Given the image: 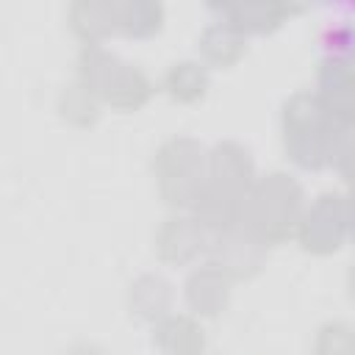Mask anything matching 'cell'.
I'll use <instances>...</instances> for the list:
<instances>
[{
    "instance_id": "obj_1",
    "label": "cell",
    "mask_w": 355,
    "mask_h": 355,
    "mask_svg": "<svg viewBox=\"0 0 355 355\" xmlns=\"http://www.w3.org/2000/svg\"><path fill=\"white\" fill-rule=\"evenodd\" d=\"M302 214H305L302 186L283 172H272L258 178L252 191L247 194L241 227H247L255 239L272 247V244H283L300 227Z\"/></svg>"
},
{
    "instance_id": "obj_2",
    "label": "cell",
    "mask_w": 355,
    "mask_h": 355,
    "mask_svg": "<svg viewBox=\"0 0 355 355\" xmlns=\"http://www.w3.org/2000/svg\"><path fill=\"white\" fill-rule=\"evenodd\" d=\"M341 128L324 114L316 92H297L283 105V144L288 158L302 169L330 164V150Z\"/></svg>"
},
{
    "instance_id": "obj_3",
    "label": "cell",
    "mask_w": 355,
    "mask_h": 355,
    "mask_svg": "<svg viewBox=\"0 0 355 355\" xmlns=\"http://www.w3.org/2000/svg\"><path fill=\"white\" fill-rule=\"evenodd\" d=\"M78 80L119 111H136L153 94V83L139 67L116 58L100 44H86L80 50Z\"/></svg>"
},
{
    "instance_id": "obj_4",
    "label": "cell",
    "mask_w": 355,
    "mask_h": 355,
    "mask_svg": "<svg viewBox=\"0 0 355 355\" xmlns=\"http://www.w3.org/2000/svg\"><path fill=\"white\" fill-rule=\"evenodd\" d=\"M153 166L164 202L172 208H194L208 178V150L197 139L172 136L158 147Z\"/></svg>"
},
{
    "instance_id": "obj_5",
    "label": "cell",
    "mask_w": 355,
    "mask_h": 355,
    "mask_svg": "<svg viewBox=\"0 0 355 355\" xmlns=\"http://www.w3.org/2000/svg\"><path fill=\"white\" fill-rule=\"evenodd\" d=\"M347 236V208L344 197L338 194H322L313 200V205L302 214L297 239L305 252L313 255H330L341 247Z\"/></svg>"
},
{
    "instance_id": "obj_6",
    "label": "cell",
    "mask_w": 355,
    "mask_h": 355,
    "mask_svg": "<svg viewBox=\"0 0 355 355\" xmlns=\"http://www.w3.org/2000/svg\"><path fill=\"white\" fill-rule=\"evenodd\" d=\"M208 255L211 263L219 266L230 280H250L266 263V244L239 225L222 233H211Z\"/></svg>"
},
{
    "instance_id": "obj_7",
    "label": "cell",
    "mask_w": 355,
    "mask_h": 355,
    "mask_svg": "<svg viewBox=\"0 0 355 355\" xmlns=\"http://www.w3.org/2000/svg\"><path fill=\"white\" fill-rule=\"evenodd\" d=\"M255 164L247 147L239 141H219L208 150V178L205 186L233 197V200H247V194L255 186Z\"/></svg>"
},
{
    "instance_id": "obj_8",
    "label": "cell",
    "mask_w": 355,
    "mask_h": 355,
    "mask_svg": "<svg viewBox=\"0 0 355 355\" xmlns=\"http://www.w3.org/2000/svg\"><path fill=\"white\" fill-rule=\"evenodd\" d=\"M324 114L347 130H355V80L344 69L338 55H327L319 67V92Z\"/></svg>"
},
{
    "instance_id": "obj_9",
    "label": "cell",
    "mask_w": 355,
    "mask_h": 355,
    "mask_svg": "<svg viewBox=\"0 0 355 355\" xmlns=\"http://www.w3.org/2000/svg\"><path fill=\"white\" fill-rule=\"evenodd\" d=\"M208 230L194 216H169L155 233V252L164 263H189L208 250Z\"/></svg>"
},
{
    "instance_id": "obj_10",
    "label": "cell",
    "mask_w": 355,
    "mask_h": 355,
    "mask_svg": "<svg viewBox=\"0 0 355 355\" xmlns=\"http://www.w3.org/2000/svg\"><path fill=\"white\" fill-rule=\"evenodd\" d=\"M230 300V277L214 266L205 263L200 269H194L186 280V302L191 311H197L200 316H216L227 308Z\"/></svg>"
},
{
    "instance_id": "obj_11",
    "label": "cell",
    "mask_w": 355,
    "mask_h": 355,
    "mask_svg": "<svg viewBox=\"0 0 355 355\" xmlns=\"http://www.w3.org/2000/svg\"><path fill=\"white\" fill-rule=\"evenodd\" d=\"M214 11L222 14L225 22H230L233 28H239L244 36L247 33H272L275 28L283 25V19L297 11L294 6L286 3H222V6H211Z\"/></svg>"
},
{
    "instance_id": "obj_12",
    "label": "cell",
    "mask_w": 355,
    "mask_h": 355,
    "mask_svg": "<svg viewBox=\"0 0 355 355\" xmlns=\"http://www.w3.org/2000/svg\"><path fill=\"white\" fill-rule=\"evenodd\" d=\"M128 308L139 322H161L172 308V286L161 275H139L128 291Z\"/></svg>"
},
{
    "instance_id": "obj_13",
    "label": "cell",
    "mask_w": 355,
    "mask_h": 355,
    "mask_svg": "<svg viewBox=\"0 0 355 355\" xmlns=\"http://www.w3.org/2000/svg\"><path fill=\"white\" fill-rule=\"evenodd\" d=\"M69 25L86 42L97 44L100 39L111 36L119 25V3L111 0H78L69 6Z\"/></svg>"
},
{
    "instance_id": "obj_14",
    "label": "cell",
    "mask_w": 355,
    "mask_h": 355,
    "mask_svg": "<svg viewBox=\"0 0 355 355\" xmlns=\"http://www.w3.org/2000/svg\"><path fill=\"white\" fill-rule=\"evenodd\" d=\"M153 341L164 355H202L205 349V333L191 316H175L169 313L155 324Z\"/></svg>"
},
{
    "instance_id": "obj_15",
    "label": "cell",
    "mask_w": 355,
    "mask_h": 355,
    "mask_svg": "<svg viewBox=\"0 0 355 355\" xmlns=\"http://www.w3.org/2000/svg\"><path fill=\"white\" fill-rule=\"evenodd\" d=\"M244 50H247V36L239 28H233L230 22H225V19L211 22L200 36L202 58L208 64H214V67H222V69L233 67L244 55Z\"/></svg>"
},
{
    "instance_id": "obj_16",
    "label": "cell",
    "mask_w": 355,
    "mask_h": 355,
    "mask_svg": "<svg viewBox=\"0 0 355 355\" xmlns=\"http://www.w3.org/2000/svg\"><path fill=\"white\" fill-rule=\"evenodd\" d=\"M164 86L172 100L178 103H197L208 92V72L197 61H178L169 67Z\"/></svg>"
},
{
    "instance_id": "obj_17",
    "label": "cell",
    "mask_w": 355,
    "mask_h": 355,
    "mask_svg": "<svg viewBox=\"0 0 355 355\" xmlns=\"http://www.w3.org/2000/svg\"><path fill=\"white\" fill-rule=\"evenodd\" d=\"M164 19V8L158 3H144V0H128L119 3V25L116 31L130 36V39H147L158 33Z\"/></svg>"
},
{
    "instance_id": "obj_18",
    "label": "cell",
    "mask_w": 355,
    "mask_h": 355,
    "mask_svg": "<svg viewBox=\"0 0 355 355\" xmlns=\"http://www.w3.org/2000/svg\"><path fill=\"white\" fill-rule=\"evenodd\" d=\"M58 111L67 122L78 125V128H89L97 119V94L89 92L80 80L64 86L61 97H58Z\"/></svg>"
},
{
    "instance_id": "obj_19",
    "label": "cell",
    "mask_w": 355,
    "mask_h": 355,
    "mask_svg": "<svg viewBox=\"0 0 355 355\" xmlns=\"http://www.w3.org/2000/svg\"><path fill=\"white\" fill-rule=\"evenodd\" d=\"M316 355H355V330L344 322H330L316 336Z\"/></svg>"
},
{
    "instance_id": "obj_20",
    "label": "cell",
    "mask_w": 355,
    "mask_h": 355,
    "mask_svg": "<svg viewBox=\"0 0 355 355\" xmlns=\"http://www.w3.org/2000/svg\"><path fill=\"white\" fill-rule=\"evenodd\" d=\"M330 166H336L338 175L355 186V130L341 128L336 133V141L330 150Z\"/></svg>"
},
{
    "instance_id": "obj_21",
    "label": "cell",
    "mask_w": 355,
    "mask_h": 355,
    "mask_svg": "<svg viewBox=\"0 0 355 355\" xmlns=\"http://www.w3.org/2000/svg\"><path fill=\"white\" fill-rule=\"evenodd\" d=\"M344 208H347V233H349L352 241H355V186H352L349 197L344 200Z\"/></svg>"
},
{
    "instance_id": "obj_22",
    "label": "cell",
    "mask_w": 355,
    "mask_h": 355,
    "mask_svg": "<svg viewBox=\"0 0 355 355\" xmlns=\"http://www.w3.org/2000/svg\"><path fill=\"white\" fill-rule=\"evenodd\" d=\"M64 355H105L100 347H94V344H86V341H80V344H72Z\"/></svg>"
},
{
    "instance_id": "obj_23",
    "label": "cell",
    "mask_w": 355,
    "mask_h": 355,
    "mask_svg": "<svg viewBox=\"0 0 355 355\" xmlns=\"http://www.w3.org/2000/svg\"><path fill=\"white\" fill-rule=\"evenodd\" d=\"M347 283H349V294H352V300H355V263H352V269H349V275H347Z\"/></svg>"
}]
</instances>
